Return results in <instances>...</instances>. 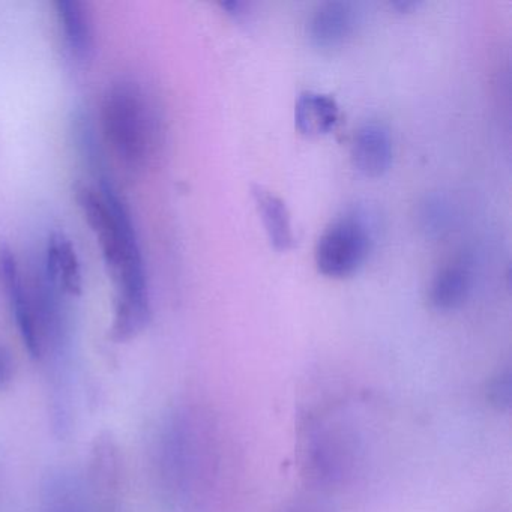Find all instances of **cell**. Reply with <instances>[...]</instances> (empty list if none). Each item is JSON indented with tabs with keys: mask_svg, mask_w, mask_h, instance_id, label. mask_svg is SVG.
<instances>
[{
	"mask_svg": "<svg viewBox=\"0 0 512 512\" xmlns=\"http://www.w3.org/2000/svg\"><path fill=\"white\" fill-rule=\"evenodd\" d=\"M82 481L68 470L47 476L43 485V512H91Z\"/></svg>",
	"mask_w": 512,
	"mask_h": 512,
	"instance_id": "cell-12",
	"label": "cell"
},
{
	"mask_svg": "<svg viewBox=\"0 0 512 512\" xmlns=\"http://www.w3.org/2000/svg\"><path fill=\"white\" fill-rule=\"evenodd\" d=\"M196 419L178 413L170 419L161 437V476L167 490L179 500H188L196 490L206 463L205 445Z\"/></svg>",
	"mask_w": 512,
	"mask_h": 512,
	"instance_id": "cell-3",
	"label": "cell"
},
{
	"mask_svg": "<svg viewBox=\"0 0 512 512\" xmlns=\"http://www.w3.org/2000/svg\"><path fill=\"white\" fill-rule=\"evenodd\" d=\"M356 458V437L344 425H317L308 436L305 466L311 481L317 484H340L353 472Z\"/></svg>",
	"mask_w": 512,
	"mask_h": 512,
	"instance_id": "cell-4",
	"label": "cell"
},
{
	"mask_svg": "<svg viewBox=\"0 0 512 512\" xmlns=\"http://www.w3.org/2000/svg\"><path fill=\"white\" fill-rule=\"evenodd\" d=\"M55 8L61 35L71 58L80 64L89 61L94 55L95 38L88 7L79 0H58Z\"/></svg>",
	"mask_w": 512,
	"mask_h": 512,
	"instance_id": "cell-8",
	"label": "cell"
},
{
	"mask_svg": "<svg viewBox=\"0 0 512 512\" xmlns=\"http://www.w3.org/2000/svg\"><path fill=\"white\" fill-rule=\"evenodd\" d=\"M472 287L469 265L454 262L437 272L430 287V302L436 310L451 311L466 302Z\"/></svg>",
	"mask_w": 512,
	"mask_h": 512,
	"instance_id": "cell-14",
	"label": "cell"
},
{
	"mask_svg": "<svg viewBox=\"0 0 512 512\" xmlns=\"http://www.w3.org/2000/svg\"><path fill=\"white\" fill-rule=\"evenodd\" d=\"M353 166L368 178H379L392 163L391 134L380 124L359 128L352 143Z\"/></svg>",
	"mask_w": 512,
	"mask_h": 512,
	"instance_id": "cell-9",
	"label": "cell"
},
{
	"mask_svg": "<svg viewBox=\"0 0 512 512\" xmlns=\"http://www.w3.org/2000/svg\"><path fill=\"white\" fill-rule=\"evenodd\" d=\"M76 200L118 289L113 338L130 340L151 320L145 262L130 211L110 179L77 188Z\"/></svg>",
	"mask_w": 512,
	"mask_h": 512,
	"instance_id": "cell-1",
	"label": "cell"
},
{
	"mask_svg": "<svg viewBox=\"0 0 512 512\" xmlns=\"http://www.w3.org/2000/svg\"><path fill=\"white\" fill-rule=\"evenodd\" d=\"M0 286L7 293L14 320L29 355L34 359H41L40 335L31 293L28 284L23 281L16 256L7 244H0Z\"/></svg>",
	"mask_w": 512,
	"mask_h": 512,
	"instance_id": "cell-6",
	"label": "cell"
},
{
	"mask_svg": "<svg viewBox=\"0 0 512 512\" xmlns=\"http://www.w3.org/2000/svg\"><path fill=\"white\" fill-rule=\"evenodd\" d=\"M487 400L499 410H508L511 407V373L508 368L488 383Z\"/></svg>",
	"mask_w": 512,
	"mask_h": 512,
	"instance_id": "cell-18",
	"label": "cell"
},
{
	"mask_svg": "<svg viewBox=\"0 0 512 512\" xmlns=\"http://www.w3.org/2000/svg\"><path fill=\"white\" fill-rule=\"evenodd\" d=\"M104 142L133 173L146 169L160 146V119L148 92L133 80L109 86L101 103Z\"/></svg>",
	"mask_w": 512,
	"mask_h": 512,
	"instance_id": "cell-2",
	"label": "cell"
},
{
	"mask_svg": "<svg viewBox=\"0 0 512 512\" xmlns=\"http://www.w3.org/2000/svg\"><path fill=\"white\" fill-rule=\"evenodd\" d=\"M356 13L347 2H325L314 10L308 23L311 41L322 49L341 46L355 31Z\"/></svg>",
	"mask_w": 512,
	"mask_h": 512,
	"instance_id": "cell-10",
	"label": "cell"
},
{
	"mask_svg": "<svg viewBox=\"0 0 512 512\" xmlns=\"http://www.w3.org/2000/svg\"><path fill=\"white\" fill-rule=\"evenodd\" d=\"M340 109L334 98L317 92H304L298 98L295 122L304 136L316 137L329 133L337 125Z\"/></svg>",
	"mask_w": 512,
	"mask_h": 512,
	"instance_id": "cell-13",
	"label": "cell"
},
{
	"mask_svg": "<svg viewBox=\"0 0 512 512\" xmlns=\"http://www.w3.org/2000/svg\"><path fill=\"white\" fill-rule=\"evenodd\" d=\"M451 214L448 203L440 197H427L419 208V226L428 236H439L448 230Z\"/></svg>",
	"mask_w": 512,
	"mask_h": 512,
	"instance_id": "cell-17",
	"label": "cell"
},
{
	"mask_svg": "<svg viewBox=\"0 0 512 512\" xmlns=\"http://www.w3.org/2000/svg\"><path fill=\"white\" fill-rule=\"evenodd\" d=\"M284 512H331V509L319 500L304 499L293 503Z\"/></svg>",
	"mask_w": 512,
	"mask_h": 512,
	"instance_id": "cell-20",
	"label": "cell"
},
{
	"mask_svg": "<svg viewBox=\"0 0 512 512\" xmlns=\"http://www.w3.org/2000/svg\"><path fill=\"white\" fill-rule=\"evenodd\" d=\"M47 277L65 293L77 296L82 293L83 278L76 248L62 233H53L47 242L43 263Z\"/></svg>",
	"mask_w": 512,
	"mask_h": 512,
	"instance_id": "cell-11",
	"label": "cell"
},
{
	"mask_svg": "<svg viewBox=\"0 0 512 512\" xmlns=\"http://www.w3.org/2000/svg\"><path fill=\"white\" fill-rule=\"evenodd\" d=\"M370 242V230L358 215L338 218L317 242V268L326 277H347L364 262Z\"/></svg>",
	"mask_w": 512,
	"mask_h": 512,
	"instance_id": "cell-5",
	"label": "cell"
},
{
	"mask_svg": "<svg viewBox=\"0 0 512 512\" xmlns=\"http://www.w3.org/2000/svg\"><path fill=\"white\" fill-rule=\"evenodd\" d=\"M253 196L257 209L262 215L269 241L274 245L275 250H290L295 238H293L292 224H290V214L286 203L260 185H254Z\"/></svg>",
	"mask_w": 512,
	"mask_h": 512,
	"instance_id": "cell-15",
	"label": "cell"
},
{
	"mask_svg": "<svg viewBox=\"0 0 512 512\" xmlns=\"http://www.w3.org/2000/svg\"><path fill=\"white\" fill-rule=\"evenodd\" d=\"M14 376V364L7 349L0 347V389L7 388Z\"/></svg>",
	"mask_w": 512,
	"mask_h": 512,
	"instance_id": "cell-19",
	"label": "cell"
},
{
	"mask_svg": "<svg viewBox=\"0 0 512 512\" xmlns=\"http://www.w3.org/2000/svg\"><path fill=\"white\" fill-rule=\"evenodd\" d=\"M91 490L97 509L119 512L121 499V458L110 436L97 437L91 458Z\"/></svg>",
	"mask_w": 512,
	"mask_h": 512,
	"instance_id": "cell-7",
	"label": "cell"
},
{
	"mask_svg": "<svg viewBox=\"0 0 512 512\" xmlns=\"http://www.w3.org/2000/svg\"><path fill=\"white\" fill-rule=\"evenodd\" d=\"M71 139L74 149L80 160L83 161L89 172L95 176L98 184L109 181L107 175L106 158L97 137V130L92 124L91 116L83 110H76L71 118Z\"/></svg>",
	"mask_w": 512,
	"mask_h": 512,
	"instance_id": "cell-16",
	"label": "cell"
}]
</instances>
